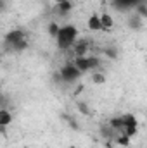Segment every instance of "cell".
<instances>
[{
  "instance_id": "7",
  "label": "cell",
  "mask_w": 147,
  "mask_h": 148,
  "mask_svg": "<svg viewBox=\"0 0 147 148\" xmlns=\"http://www.w3.org/2000/svg\"><path fill=\"white\" fill-rule=\"evenodd\" d=\"M12 121H14L12 112L9 110V109H5V107H0V127H7V126H10Z\"/></svg>"
},
{
  "instance_id": "2",
  "label": "cell",
  "mask_w": 147,
  "mask_h": 148,
  "mask_svg": "<svg viewBox=\"0 0 147 148\" xmlns=\"http://www.w3.org/2000/svg\"><path fill=\"white\" fill-rule=\"evenodd\" d=\"M111 126L116 133H121V134H126L128 138H132L135 133H137V127H139V122L135 119V115L132 114H125V115H119L116 119L111 121Z\"/></svg>"
},
{
  "instance_id": "3",
  "label": "cell",
  "mask_w": 147,
  "mask_h": 148,
  "mask_svg": "<svg viewBox=\"0 0 147 148\" xmlns=\"http://www.w3.org/2000/svg\"><path fill=\"white\" fill-rule=\"evenodd\" d=\"M5 45L10 50H24L28 47V35L23 29H12L5 35Z\"/></svg>"
},
{
  "instance_id": "9",
  "label": "cell",
  "mask_w": 147,
  "mask_h": 148,
  "mask_svg": "<svg viewBox=\"0 0 147 148\" xmlns=\"http://www.w3.org/2000/svg\"><path fill=\"white\" fill-rule=\"evenodd\" d=\"M87 28L92 31V33H97V31H102L101 28V19H99V14H92L87 21Z\"/></svg>"
},
{
  "instance_id": "8",
  "label": "cell",
  "mask_w": 147,
  "mask_h": 148,
  "mask_svg": "<svg viewBox=\"0 0 147 148\" xmlns=\"http://www.w3.org/2000/svg\"><path fill=\"white\" fill-rule=\"evenodd\" d=\"M73 50H74V55L76 57H81V55H87L88 53V43L85 40H76V43L73 45Z\"/></svg>"
},
{
  "instance_id": "1",
  "label": "cell",
  "mask_w": 147,
  "mask_h": 148,
  "mask_svg": "<svg viewBox=\"0 0 147 148\" xmlns=\"http://www.w3.org/2000/svg\"><path fill=\"white\" fill-rule=\"evenodd\" d=\"M54 38H55V45L59 50H69L80 38V31L74 24H61Z\"/></svg>"
},
{
  "instance_id": "11",
  "label": "cell",
  "mask_w": 147,
  "mask_h": 148,
  "mask_svg": "<svg viewBox=\"0 0 147 148\" xmlns=\"http://www.w3.org/2000/svg\"><path fill=\"white\" fill-rule=\"evenodd\" d=\"M57 29H59V24H55V23H50V26H49V33H50L52 36H55Z\"/></svg>"
},
{
  "instance_id": "6",
  "label": "cell",
  "mask_w": 147,
  "mask_h": 148,
  "mask_svg": "<svg viewBox=\"0 0 147 148\" xmlns=\"http://www.w3.org/2000/svg\"><path fill=\"white\" fill-rule=\"evenodd\" d=\"M99 19H101V28H102V31H111V29L114 28V17L111 16L109 12L99 14Z\"/></svg>"
},
{
  "instance_id": "4",
  "label": "cell",
  "mask_w": 147,
  "mask_h": 148,
  "mask_svg": "<svg viewBox=\"0 0 147 148\" xmlns=\"http://www.w3.org/2000/svg\"><path fill=\"white\" fill-rule=\"evenodd\" d=\"M59 76H61V79L64 81V83H76L80 77H81V73H80V69L74 66L73 62H66L62 67H61V71H59Z\"/></svg>"
},
{
  "instance_id": "13",
  "label": "cell",
  "mask_w": 147,
  "mask_h": 148,
  "mask_svg": "<svg viewBox=\"0 0 147 148\" xmlns=\"http://www.w3.org/2000/svg\"><path fill=\"white\" fill-rule=\"evenodd\" d=\"M0 3H2V0H0Z\"/></svg>"
},
{
  "instance_id": "12",
  "label": "cell",
  "mask_w": 147,
  "mask_h": 148,
  "mask_svg": "<svg viewBox=\"0 0 147 148\" xmlns=\"http://www.w3.org/2000/svg\"><path fill=\"white\" fill-rule=\"evenodd\" d=\"M54 2H55V5H57V3H62V2H66V0H54Z\"/></svg>"
},
{
  "instance_id": "10",
  "label": "cell",
  "mask_w": 147,
  "mask_h": 148,
  "mask_svg": "<svg viewBox=\"0 0 147 148\" xmlns=\"http://www.w3.org/2000/svg\"><path fill=\"white\" fill-rule=\"evenodd\" d=\"M55 9H57V12H59L61 16H66V14L73 9L71 0H66V2H62V3H57V5H55Z\"/></svg>"
},
{
  "instance_id": "5",
  "label": "cell",
  "mask_w": 147,
  "mask_h": 148,
  "mask_svg": "<svg viewBox=\"0 0 147 148\" xmlns=\"http://www.w3.org/2000/svg\"><path fill=\"white\" fill-rule=\"evenodd\" d=\"M73 64L80 69V73H88L92 69H95L99 66V59L97 57H90V55H81V57H76L73 60Z\"/></svg>"
}]
</instances>
